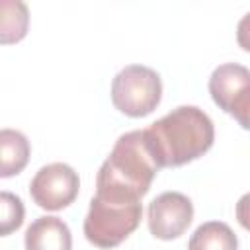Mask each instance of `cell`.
Here are the masks:
<instances>
[{"mask_svg":"<svg viewBox=\"0 0 250 250\" xmlns=\"http://www.w3.org/2000/svg\"><path fill=\"white\" fill-rule=\"evenodd\" d=\"M227 113H230L242 129L250 131V86L238 92V96L232 100Z\"/></svg>","mask_w":250,"mask_h":250,"instance_id":"4fadbf2b","label":"cell"},{"mask_svg":"<svg viewBox=\"0 0 250 250\" xmlns=\"http://www.w3.org/2000/svg\"><path fill=\"white\" fill-rule=\"evenodd\" d=\"M141 219V203H113L94 195L84 219V236L98 248H115L139 227Z\"/></svg>","mask_w":250,"mask_h":250,"instance_id":"3957f363","label":"cell"},{"mask_svg":"<svg viewBox=\"0 0 250 250\" xmlns=\"http://www.w3.org/2000/svg\"><path fill=\"white\" fill-rule=\"evenodd\" d=\"M246 86H250V70L238 62L219 64L209 78V94L223 111H229L232 100Z\"/></svg>","mask_w":250,"mask_h":250,"instance_id":"ba28073f","label":"cell"},{"mask_svg":"<svg viewBox=\"0 0 250 250\" xmlns=\"http://www.w3.org/2000/svg\"><path fill=\"white\" fill-rule=\"evenodd\" d=\"M193 219V203L180 191H164L148 203L146 223L154 238L174 240L182 236Z\"/></svg>","mask_w":250,"mask_h":250,"instance_id":"8992f818","label":"cell"},{"mask_svg":"<svg viewBox=\"0 0 250 250\" xmlns=\"http://www.w3.org/2000/svg\"><path fill=\"white\" fill-rule=\"evenodd\" d=\"M188 250H238V238L227 223L207 221L195 229Z\"/></svg>","mask_w":250,"mask_h":250,"instance_id":"30bf717a","label":"cell"},{"mask_svg":"<svg viewBox=\"0 0 250 250\" xmlns=\"http://www.w3.org/2000/svg\"><path fill=\"white\" fill-rule=\"evenodd\" d=\"M162 98V80L156 70L145 64H129L121 68L111 82L113 105L129 117H145L152 113Z\"/></svg>","mask_w":250,"mask_h":250,"instance_id":"277c9868","label":"cell"},{"mask_svg":"<svg viewBox=\"0 0 250 250\" xmlns=\"http://www.w3.org/2000/svg\"><path fill=\"white\" fill-rule=\"evenodd\" d=\"M236 41H238L240 49L250 53V12L246 16H242L236 25Z\"/></svg>","mask_w":250,"mask_h":250,"instance_id":"9a60e30c","label":"cell"},{"mask_svg":"<svg viewBox=\"0 0 250 250\" xmlns=\"http://www.w3.org/2000/svg\"><path fill=\"white\" fill-rule=\"evenodd\" d=\"M29 152H31V146L23 133L16 129H2L0 131V156H2L0 176L10 178L14 174H20L29 160Z\"/></svg>","mask_w":250,"mask_h":250,"instance_id":"9c48e42d","label":"cell"},{"mask_svg":"<svg viewBox=\"0 0 250 250\" xmlns=\"http://www.w3.org/2000/svg\"><path fill=\"white\" fill-rule=\"evenodd\" d=\"M236 221L240 223L242 229L250 230V191L244 193L238 201H236Z\"/></svg>","mask_w":250,"mask_h":250,"instance_id":"5bb4252c","label":"cell"},{"mask_svg":"<svg viewBox=\"0 0 250 250\" xmlns=\"http://www.w3.org/2000/svg\"><path fill=\"white\" fill-rule=\"evenodd\" d=\"M158 170L143 131H129L115 141L109 156L100 166L96 197L113 203H141Z\"/></svg>","mask_w":250,"mask_h":250,"instance_id":"7a4b0ae2","label":"cell"},{"mask_svg":"<svg viewBox=\"0 0 250 250\" xmlns=\"http://www.w3.org/2000/svg\"><path fill=\"white\" fill-rule=\"evenodd\" d=\"M80 189L78 174L64 162H53L39 168L29 184L31 199L47 211H59L68 207Z\"/></svg>","mask_w":250,"mask_h":250,"instance_id":"5b68a950","label":"cell"},{"mask_svg":"<svg viewBox=\"0 0 250 250\" xmlns=\"http://www.w3.org/2000/svg\"><path fill=\"white\" fill-rule=\"evenodd\" d=\"M2 43H18L27 33V6L20 0H2Z\"/></svg>","mask_w":250,"mask_h":250,"instance_id":"8fae6325","label":"cell"},{"mask_svg":"<svg viewBox=\"0 0 250 250\" xmlns=\"http://www.w3.org/2000/svg\"><path fill=\"white\" fill-rule=\"evenodd\" d=\"M0 207H2V219H0V234L8 236L14 230H18L23 223V203L16 193L2 191L0 193Z\"/></svg>","mask_w":250,"mask_h":250,"instance_id":"7c38bea8","label":"cell"},{"mask_svg":"<svg viewBox=\"0 0 250 250\" xmlns=\"http://www.w3.org/2000/svg\"><path fill=\"white\" fill-rule=\"evenodd\" d=\"M25 250H72L68 225L59 217H39L25 230Z\"/></svg>","mask_w":250,"mask_h":250,"instance_id":"52a82bcc","label":"cell"},{"mask_svg":"<svg viewBox=\"0 0 250 250\" xmlns=\"http://www.w3.org/2000/svg\"><path fill=\"white\" fill-rule=\"evenodd\" d=\"M145 143L158 168L184 166L203 156L215 141L211 117L195 105H180L143 129Z\"/></svg>","mask_w":250,"mask_h":250,"instance_id":"6da1fadb","label":"cell"}]
</instances>
